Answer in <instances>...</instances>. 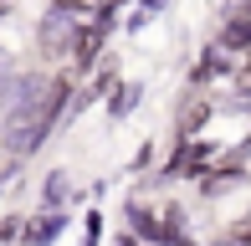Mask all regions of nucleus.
Instances as JSON below:
<instances>
[{
  "mask_svg": "<svg viewBox=\"0 0 251 246\" xmlns=\"http://www.w3.org/2000/svg\"><path fill=\"white\" fill-rule=\"evenodd\" d=\"M221 47H226V51H246V47H251V5H241V10L231 16V26L221 31Z\"/></svg>",
  "mask_w": 251,
  "mask_h": 246,
  "instance_id": "nucleus-2",
  "label": "nucleus"
},
{
  "mask_svg": "<svg viewBox=\"0 0 251 246\" xmlns=\"http://www.w3.org/2000/svg\"><path fill=\"white\" fill-rule=\"evenodd\" d=\"M72 41H77V16H67V10L51 5V16H41V51H47V57H62Z\"/></svg>",
  "mask_w": 251,
  "mask_h": 246,
  "instance_id": "nucleus-1",
  "label": "nucleus"
},
{
  "mask_svg": "<svg viewBox=\"0 0 251 246\" xmlns=\"http://www.w3.org/2000/svg\"><path fill=\"white\" fill-rule=\"evenodd\" d=\"M41 200H47V205H67V174L56 170L51 180H47V190H41Z\"/></svg>",
  "mask_w": 251,
  "mask_h": 246,
  "instance_id": "nucleus-4",
  "label": "nucleus"
},
{
  "mask_svg": "<svg viewBox=\"0 0 251 246\" xmlns=\"http://www.w3.org/2000/svg\"><path fill=\"white\" fill-rule=\"evenodd\" d=\"M56 10H67V16H87V10H98V0H51Z\"/></svg>",
  "mask_w": 251,
  "mask_h": 246,
  "instance_id": "nucleus-5",
  "label": "nucleus"
},
{
  "mask_svg": "<svg viewBox=\"0 0 251 246\" xmlns=\"http://www.w3.org/2000/svg\"><path fill=\"white\" fill-rule=\"evenodd\" d=\"M241 82H246V87H251V57H246V67H241Z\"/></svg>",
  "mask_w": 251,
  "mask_h": 246,
  "instance_id": "nucleus-9",
  "label": "nucleus"
},
{
  "mask_svg": "<svg viewBox=\"0 0 251 246\" xmlns=\"http://www.w3.org/2000/svg\"><path fill=\"white\" fill-rule=\"evenodd\" d=\"M56 231H62V216H41V221H31V226H26V241H31V246H47Z\"/></svg>",
  "mask_w": 251,
  "mask_h": 246,
  "instance_id": "nucleus-3",
  "label": "nucleus"
},
{
  "mask_svg": "<svg viewBox=\"0 0 251 246\" xmlns=\"http://www.w3.org/2000/svg\"><path fill=\"white\" fill-rule=\"evenodd\" d=\"M108 87H113V72H102V77H98V82H93V87H87V98H98V93H108Z\"/></svg>",
  "mask_w": 251,
  "mask_h": 246,
  "instance_id": "nucleus-8",
  "label": "nucleus"
},
{
  "mask_svg": "<svg viewBox=\"0 0 251 246\" xmlns=\"http://www.w3.org/2000/svg\"><path fill=\"white\" fill-rule=\"evenodd\" d=\"M133 103H139V87H128V93L113 98V113H123V108H133Z\"/></svg>",
  "mask_w": 251,
  "mask_h": 246,
  "instance_id": "nucleus-7",
  "label": "nucleus"
},
{
  "mask_svg": "<svg viewBox=\"0 0 251 246\" xmlns=\"http://www.w3.org/2000/svg\"><path fill=\"white\" fill-rule=\"evenodd\" d=\"M205 123V103H190V113H185V133H195Z\"/></svg>",
  "mask_w": 251,
  "mask_h": 246,
  "instance_id": "nucleus-6",
  "label": "nucleus"
},
{
  "mask_svg": "<svg viewBox=\"0 0 251 246\" xmlns=\"http://www.w3.org/2000/svg\"><path fill=\"white\" fill-rule=\"evenodd\" d=\"M159 5H164V0H144V10H159Z\"/></svg>",
  "mask_w": 251,
  "mask_h": 246,
  "instance_id": "nucleus-10",
  "label": "nucleus"
}]
</instances>
